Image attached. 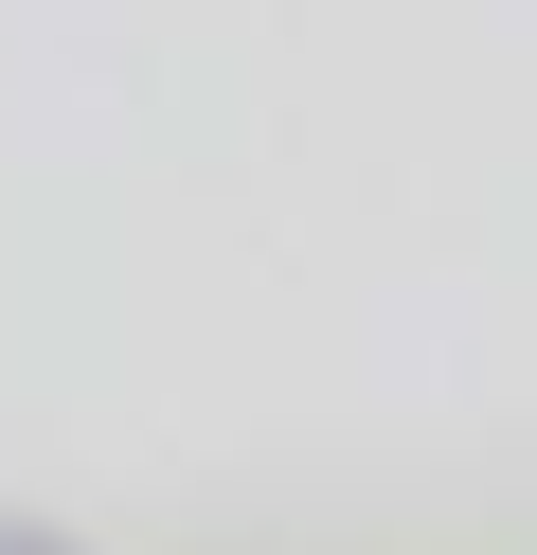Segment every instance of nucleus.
<instances>
[{"mask_svg":"<svg viewBox=\"0 0 537 555\" xmlns=\"http://www.w3.org/2000/svg\"><path fill=\"white\" fill-rule=\"evenodd\" d=\"M0 555H90V538H36V519H0Z\"/></svg>","mask_w":537,"mask_h":555,"instance_id":"f257e3e1","label":"nucleus"}]
</instances>
